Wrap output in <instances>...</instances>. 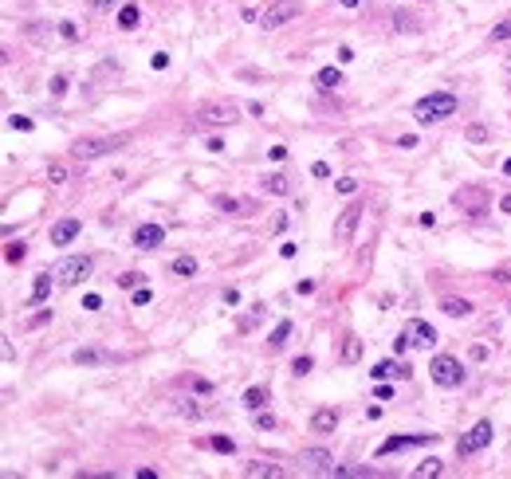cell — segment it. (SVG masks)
<instances>
[{"mask_svg":"<svg viewBox=\"0 0 511 479\" xmlns=\"http://www.w3.org/2000/svg\"><path fill=\"white\" fill-rule=\"evenodd\" d=\"M456 110H461V99H456V95H449V90H437V95H425V99L413 106V118L421 122V126H429V122L452 118Z\"/></svg>","mask_w":511,"mask_h":479,"instance_id":"obj_1","label":"cell"},{"mask_svg":"<svg viewBox=\"0 0 511 479\" xmlns=\"http://www.w3.org/2000/svg\"><path fill=\"white\" fill-rule=\"evenodd\" d=\"M452 204L461 212H468V216H484V212L491 209V197H488L484 185H464V189L452 193Z\"/></svg>","mask_w":511,"mask_h":479,"instance_id":"obj_2","label":"cell"},{"mask_svg":"<svg viewBox=\"0 0 511 479\" xmlns=\"http://www.w3.org/2000/svg\"><path fill=\"white\" fill-rule=\"evenodd\" d=\"M429 373H432V381L441 385V389H456L464 381V366L456 358H449V354H437V358L429 361Z\"/></svg>","mask_w":511,"mask_h":479,"instance_id":"obj_3","label":"cell"},{"mask_svg":"<svg viewBox=\"0 0 511 479\" xmlns=\"http://www.w3.org/2000/svg\"><path fill=\"white\" fill-rule=\"evenodd\" d=\"M491 436H496L491 420H476V424H472V429L456 440V456H476V452H484L491 444Z\"/></svg>","mask_w":511,"mask_h":479,"instance_id":"obj_4","label":"cell"},{"mask_svg":"<svg viewBox=\"0 0 511 479\" xmlns=\"http://www.w3.org/2000/svg\"><path fill=\"white\" fill-rule=\"evenodd\" d=\"M240 118V106H232V102H205V106L193 114L197 126H229V122Z\"/></svg>","mask_w":511,"mask_h":479,"instance_id":"obj_5","label":"cell"},{"mask_svg":"<svg viewBox=\"0 0 511 479\" xmlns=\"http://www.w3.org/2000/svg\"><path fill=\"white\" fill-rule=\"evenodd\" d=\"M118 146H126V138H79L75 146H71V153L79 161H95V158H102V153H111V150H118Z\"/></svg>","mask_w":511,"mask_h":479,"instance_id":"obj_6","label":"cell"},{"mask_svg":"<svg viewBox=\"0 0 511 479\" xmlns=\"http://www.w3.org/2000/svg\"><path fill=\"white\" fill-rule=\"evenodd\" d=\"M90 275V256H67V260H60V268H55V283L60 287H75V283H83Z\"/></svg>","mask_w":511,"mask_h":479,"instance_id":"obj_7","label":"cell"},{"mask_svg":"<svg viewBox=\"0 0 511 479\" xmlns=\"http://www.w3.org/2000/svg\"><path fill=\"white\" fill-rule=\"evenodd\" d=\"M299 12H303L299 0H275V4H271V8L260 16V28H268V32L271 28H283V24H291Z\"/></svg>","mask_w":511,"mask_h":479,"instance_id":"obj_8","label":"cell"},{"mask_svg":"<svg viewBox=\"0 0 511 479\" xmlns=\"http://www.w3.org/2000/svg\"><path fill=\"white\" fill-rule=\"evenodd\" d=\"M358 220H362V204H346V209L339 212V220H334V244H350Z\"/></svg>","mask_w":511,"mask_h":479,"instance_id":"obj_9","label":"cell"},{"mask_svg":"<svg viewBox=\"0 0 511 479\" xmlns=\"http://www.w3.org/2000/svg\"><path fill=\"white\" fill-rule=\"evenodd\" d=\"M432 440H437V432H417V436H390V440H381L378 456H393V452L417 448V444H432Z\"/></svg>","mask_w":511,"mask_h":479,"instance_id":"obj_10","label":"cell"},{"mask_svg":"<svg viewBox=\"0 0 511 479\" xmlns=\"http://www.w3.org/2000/svg\"><path fill=\"white\" fill-rule=\"evenodd\" d=\"M161 240H165V228H161V224H142V228L134 232V248L154 251V248H161Z\"/></svg>","mask_w":511,"mask_h":479,"instance_id":"obj_11","label":"cell"},{"mask_svg":"<svg viewBox=\"0 0 511 479\" xmlns=\"http://www.w3.org/2000/svg\"><path fill=\"white\" fill-rule=\"evenodd\" d=\"M405 334H409L413 346H421V349H432V346H437V330H432L425 319H413L409 326H405Z\"/></svg>","mask_w":511,"mask_h":479,"instance_id":"obj_12","label":"cell"},{"mask_svg":"<svg viewBox=\"0 0 511 479\" xmlns=\"http://www.w3.org/2000/svg\"><path fill=\"white\" fill-rule=\"evenodd\" d=\"M51 279H55V271H40L36 275V283H32V307H43L48 303V295H51Z\"/></svg>","mask_w":511,"mask_h":479,"instance_id":"obj_13","label":"cell"},{"mask_svg":"<svg viewBox=\"0 0 511 479\" xmlns=\"http://www.w3.org/2000/svg\"><path fill=\"white\" fill-rule=\"evenodd\" d=\"M79 228H83V224H79L75 216H63L60 224L51 228V244H71V240L79 236Z\"/></svg>","mask_w":511,"mask_h":479,"instance_id":"obj_14","label":"cell"},{"mask_svg":"<svg viewBox=\"0 0 511 479\" xmlns=\"http://www.w3.org/2000/svg\"><path fill=\"white\" fill-rule=\"evenodd\" d=\"M339 420H342V412H339V409H315V417H311V432H334V429H339Z\"/></svg>","mask_w":511,"mask_h":479,"instance_id":"obj_15","label":"cell"},{"mask_svg":"<svg viewBox=\"0 0 511 479\" xmlns=\"http://www.w3.org/2000/svg\"><path fill=\"white\" fill-rule=\"evenodd\" d=\"M299 464L303 468H311V471H327L331 468V452H322V448H307L299 456Z\"/></svg>","mask_w":511,"mask_h":479,"instance_id":"obj_16","label":"cell"},{"mask_svg":"<svg viewBox=\"0 0 511 479\" xmlns=\"http://www.w3.org/2000/svg\"><path fill=\"white\" fill-rule=\"evenodd\" d=\"M342 366H358L362 361V338H354V334H346V342H342Z\"/></svg>","mask_w":511,"mask_h":479,"instance_id":"obj_17","label":"cell"},{"mask_svg":"<svg viewBox=\"0 0 511 479\" xmlns=\"http://www.w3.org/2000/svg\"><path fill=\"white\" fill-rule=\"evenodd\" d=\"M441 310L449 314V319H468V314H472V303L468 299H452V295H449V299H441Z\"/></svg>","mask_w":511,"mask_h":479,"instance_id":"obj_18","label":"cell"},{"mask_svg":"<svg viewBox=\"0 0 511 479\" xmlns=\"http://www.w3.org/2000/svg\"><path fill=\"white\" fill-rule=\"evenodd\" d=\"M170 271L177 279H193V275H197V260H193V256H177V260L170 263Z\"/></svg>","mask_w":511,"mask_h":479,"instance_id":"obj_19","label":"cell"},{"mask_svg":"<svg viewBox=\"0 0 511 479\" xmlns=\"http://www.w3.org/2000/svg\"><path fill=\"white\" fill-rule=\"evenodd\" d=\"M315 83H319L322 90H334V87H342V71L339 67H322L319 75H315Z\"/></svg>","mask_w":511,"mask_h":479,"instance_id":"obj_20","label":"cell"},{"mask_svg":"<svg viewBox=\"0 0 511 479\" xmlns=\"http://www.w3.org/2000/svg\"><path fill=\"white\" fill-rule=\"evenodd\" d=\"M264 405H268V389H260V385H252V389L244 393V409H252V412H260Z\"/></svg>","mask_w":511,"mask_h":479,"instance_id":"obj_21","label":"cell"},{"mask_svg":"<svg viewBox=\"0 0 511 479\" xmlns=\"http://www.w3.org/2000/svg\"><path fill=\"white\" fill-rule=\"evenodd\" d=\"M99 361H111V354H102V349H75V366H99Z\"/></svg>","mask_w":511,"mask_h":479,"instance_id":"obj_22","label":"cell"},{"mask_svg":"<svg viewBox=\"0 0 511 479\" xmlns=\"http://www.w3.org/2000/svg\"><path fill=\"white\" fill-rule=\"evenodd\" d=\"M244 475H252V479H275V475H283V468H275V464H248L244 468Z\"/></svg>","mask_w":511,"mask_h":479,"instance_id":"obj_23","label":"cell"},{"mask_svg":"<svg viewBox=\"0 0 511 479\" xmlns=\"http://www.w3.org/2000/svg\"><path fill=\"white\" fill-rule=\"evenodd\" d=\"M118 28H122V32H134V28H138V4H122Z\"/></svg>","mask_w":511,"mask_h":479,"instance_id":"obj_24","label":"cell"},{"mask_svg":"<svg viewBox=\"0 0 511 479\" xmlns=\"http://www.w3.org/2000/svg\"><path fill=\"white\" fill-rule=\"evenodd\" d=\"M393 32H421V24L413 12H393Z\"/></svg>","mask_w":511,"mask_h":479,"instance_id":"obj_25","label":"cell"},{"mask_svg":"<svg viewBox=\"0 0 511 479\" xmlns=\"http://www.w3.org/2000/svg\"><path fill=\"white\" fill-rule=\"evenodd\" d=\"M287 338H291V322L283 319L280 326L271 330V338H268V346H271V349H280V346H287Z\"/></svg>","mask_w":511,"mask_h":479,"instance_id":"obj_26","label":"cell"},{"mask_svg":"<svg viewBox=\"0 0 511 479\" xmlns=\"http://www.w3.org/2000/svg\"><path fill=\"white\" fill-rule=\"evenodd\" d=\"M217 209L232 212V216H248V204L244 200H232V197H217Z\"/></svg>","mask_w":511,"mask_h":479,"instance_id":"obj_27","label":"cell"},{"mask_svg":"<svg viewBox=\"0 0 511 479\" xmlns=\"http://www.w3.org/2000/svg\"><path fill=\"white\" fill-rule=\"evenodd\" d=\"M287 189H291V185H287V177H283V173H271V177L264 181V193H275V197H283Z\"/></svg>","mask_w":511,"mask_h":479,"instance_id":"obj_28","label":"cell"},{"mask_svg":"<svg viewBox=\"0 0 511 479\" xmlns=\"http://www.w3.org/2000/svg\"><path fill=\"white\" fill-rule=\"evenodd\" d=\"M173 412H181V417L197 420V417H205V405H193V401H177V405H173Z\"/></svg>","mask_w":511,"mask_h":479,"instance_id":"obj_29","label":"cell"},{"mask_svg":"<svg viewBox=\"0 0 511 479\" xmlns=\"http://www.w3.org/2000/svg\"><path fill=\"white\" fill-rule=\"evenodd\" d=\"M209 448H212V452H221V456H232V452H236V444H232L229 436H212V440H209Z\"/></svg>","mask_w":511,"mask_h":479,"instance_id":"obj_30","label":"cell"},{"mask_svg":"<svg viewBox=\"0 0 511 479\" xmlns=\"http://www.w3.org/2000/svg\"><path fill=\"white\" fill-rule=\"evenodd\" d=\"M417 479H425V475H441V459H425V464H417V471H413Z\"/></svg>","mask_w":511,"mask_h":479,"instance_id":"obj_31","label":"cell"},{"mask_svg":"<svg viewBox=\"0 0 511 479\" xmlns=\"http://www.w3.org/2000/svg\"><path fill=\"white\" fill-rule=\"evenodd\" d=\"M311 366H315V361L307 358V354H299V358L291 361V373H295V377H307V373H311Z\"/></svg>","mask_w":511,"mask_h":479,"instance_id":"obj_32","label":"cell"},{"mask_svg":"<svg viewBox=\"0 0 511 479\" xmlns=\"http://www.w3.org/2000/svg\"><path fill=\"white\" fill-rule=\"evenodd\" d=\"M503 40H511V16H507V20H500L496 28H491V43H503Z\"/></svg>","mask_w":511,"mask_h":479,"instance_id":"obj_33","label":"cell"},{"mask_svg":"<svg viewBox=\"0 0 511 479\" xmlns=\"http://www.w3.org/2000/svg\"><path fill=\"white\" fill-rule=\"evenodd\" d=\"M264 319V307H252L248 319H240V334H248V330H256V322Z\"/></svg>","mask_w":511,"mask_h":479,"instance_id":"obj_34","label":"cell"},{"mask_svg":"<svg viewBox=\"0 0 511 479\" xmlns=\"http://www.w3.org/2000/svg\"><path fill=\"white\" fill-rule=\"evenodd\" d=\"M464 138H468V141H488V126H480V122H472L468 130H464Z\"/></svg>","mask_w":511,"mask_h":479,"instance_id":"obj_35","label":"cell"},{"mask_svg":"<svg viewBox=\"0 0 511 479\" xmlns=\"http://www.w3.org/2000/svg\"><path fill=\"white\" fill-rule=\"evenodd\" d=\"M24 256H28V248H24V244H8V251H4V260H8V263H20Z\"/></svg>","mask_w":511,"mask_h":479,"instance_id":"obj_36","label":"cell"},{"mask_svg":"<svg viewBox=\"0 0 511 479\" xmlns=\"http://www.w3.org/2000/svg\"><path fill=\"white\" fill-rule=\"evenodd\" d=\"M256 429H264V432H271V429H275V412H256Z\"/></svg>","mask_w":511,"mask_h":479,"instance_id":"obj_37","label":"cell"},{"mask_svg":"<svg viewBox=\"0 0 511 479\" xmlns=\"http://www.w3.org/2000/svg\"><path fill=\"white\" fill-rule=\"evenodd\" d=\"M60 36H63L67 43H75V40H79V28H75L71 20H60Z\"/></svg>","mask_w":511,"mask_h":479,"instance_id":"obj_38","label":"cell"},{"mask_svg":"<svg viewBox=\"0 0 511 479\" xmlns=\"http://www.w3.org/2000/svg\"><path fill=\"white\" fill-rule=\"evenodd\" d=\"M48 90H51V99H60V95H67V79H63V75H55V79L48 83Z\"/></svg>","mask_w":511,"mask_h":479,"instance_id":"obj_39","label":"cell"},{"mask_svg":"<svg viewBox=\"0 0 511 479\" xmlns=\"http://www.w3.org/2000/svg\"><path fill=\"white\" fill-rule=\"evenodd\" d=\"M142 283V271H122L118 275V287H138Z\"/></svg>","mask_w":511,"mask_h":479,"instance_id":"obj_40","label":"cell"},{"mask_svg":"<svg viewBox=\"0 0 511 479\" xmlns=\"http://www.w3.org/2000/svg\"><path fill=\"white\" fill-rule=\"evenodd\" d=\"M48 177H51V185H63V181H67V169L55 161V165H48Z\"/></svg>","mask_w":511,"mask_h":479,"instance_id":"obj_41","label":"cell"},{"mask_svg":"<svg viewBox=\"0 0 511 479\" xmlns=\"http://www.w3.org/2000/svg\"><path fill=\"white\" fill-rule=\"evenodd\" d=\"M390 373H393V361H378V366L370 370V377H374V381H381V377H390Z\"/></svg>","mask_w":511,"mask_h":479,"instance_id":"obj_42","label":"cell"},{"mask_svg":"<svg viewBox=\"0 0 511 479\" xmlns=\"http://www.w3.org/2000/svg\"><path fill=\"white\" fill-rule=\"evenodd\" d=\"M150 299H154L150 287H138V291H134V307H150Z\"/></svg>","mask_w":511,"mask_h":479,"instance_id":"obj_43","label":"cell"},{"mask_svg":"<svg viewBox=\"0 0 511 479\" xmlns=\"http://www.w3.org/2000/svg\"><path fill=\"white\" fill-rule=\"evenodd\" d=\"M393 377L409 381V377H413V366H409V361H393Z\"/></svg>","mask_w":511,"mask_h":479,"instance_id":"obj_44","label":"cell"},{"mask_svg":"<svg viewBox=\"0 0 511 479\" xmlns=\"http://www.w3.org/2000/svg\"><path fill=\"white\" fill-rule=\"evenodd\" d=\"M12 130H32V118H24V114H12Z\"/></svg>","mask_w":511,"mask_h":479,"instance_id":"obj_45","label":"cell"},{"mask_svg":"<svg viewBox=\"0 0 511 479\" xmlns=\"http://www.w3.org/2000/svg\"><path fill=\"white\" fill-rule=\"evenodd\" d=\"M334 189H339V193H346V197H350V193L358 189V181H354V177H342L339 185H334Z\"/></svg>","mask_w":511,"mask_h":479,"instance_id":"obj_46","label":"cell"},{"mask_svg":"<svg viewBox=\"0 0 511 479\" xmlns=\"http://www.w3.org/2000/svg\"><path fill=\"white\" fill-rule=\"evenodd\" d=\"M409 346H413V342H409V334H397V338H393V354H405Z\"/></svg>","mask_w":511,"mask_h":479,"instance_id":"obj_47","label":"cell"},{"mask_svg":"<svg viewBox=\"0 0 511 479\" xmlns=\"http://www.w3.org/2000/svg\"><path fill=\"white\" fill-rule=\"evenodd\" d=\"M189 385H193V389H197V393H212V381H205V377H193Z\"/></svg>","mask_w":511,"mask_h":479,"instance_id":"obj_48","label":"cell"},{"mask_svg":"<svg viewBox=\"0 0 511 479\" xmlns=\"http://www.w3.org/2000/svg\"><path fill=\"white\" fill-rule=\"evenodd\" d=\"M83 310H102V299L99 295H87V299H83Z\"/></svg>","mask_w":511,"mask_h":479,"instance_id":"obj_49","label":"cell"},{"mask_svg":"<svg viewBox=\"0 0 511 479\" xmlns=\"http://www.w3.org/2000/svg\"><path fill=\"white\" fill-rule=\"evenodd\" d=\"M311 173H315V177H331V165H327V161H315Z\"/></svg>","mask_w":511,"mask_h":479,"instance_id":"obj_50","label":"cell"},{"mask_svg":"<svg viewBox=\"0 0 511 479\" xmlns=\"http://www.w3.org/2000/svg\"><path fill=\"white\" fill-rule=\"evenodd\" d=\"M268 158H271V161H283V158H287V146H271Z\"/></svg>","mask_w":511,"mask_h":479,"instance_id":"obj_51","label":"cell"},{"mask_svg":"<svg viewBox=\"0 0 511 479\" xmlns=\"http://www.w3.org/2000/svg\"><path fill=\"white\" fill-rule=\"evenodd\" d=\"M51 319V310H40V314H36V319H32L28 322V330H36V326H43V322H48Z\"/></svg>","mask_w":511,"mask_h":479,"instance_id":"obj_52","label":"cell"},{"mask_svg":"<svg viewBox=\"0 0 511 479\" xmlns=\"http://www.w3.org/2000/svg\"><path fill=\"white\" fill-rule=\"evenodd\" d=\"M154 67L165 71V67H170V55H165V51H158V55H154Z\"/></svg>","mask_w":511,"mask_h":479,"instance_id":"obj_53","label":"cell"},{"mask_svg":"<svg viewBox=\"0 0 511 479\" xmlns=\"http://www.w3.org/2000/svg\"><path fill=\"white\" fill-rule=\"evenodd\" d=\"M397 146H401V150H413V146H417V138H413V134H401Z\"/></svg>","mask_w":511,"mask_h":479,"instance_id":"obj_54","label":"cell"},{"mask_svg":"<svg viewBox=\"0 0 511 479\" xmlns=\"http://www.w3.org/2000/svg\"><path fill=\"white\" fill-rule=\"evenodd\" d=\"M374 397H378V401H390L393 389H390V385H378V389H374Z\"/></svg>","mask_w":511,"mask_h":479,"instance_id":"obj_55","label":"cell"},{"mask_svg":"<svg viewBox=\"0 0 511 479\" xmlns=\"http://www.w3.org/2000/svg\"><path fill=\"white\" fill-rule=\"evenodd\" d=\"M488 358V346H472V361H484Z\"/></svg>","mask_w":511,"mask_h":479,"instance_id":"obj_56","label":"cell"},{"mask_svg":"<svg viewBox=\"0 0 511 479\" xmlns=\"http://www.w3.org/2000/svg\"><path fill=\"white\" fill-rule=\"evenodd\" d=\"M209 153H224V141L221 138H209Z\"/></svg>","mask_w":511,"mask_h":479,"instance_id":"obj_57","label":"cell"},{"mask_svg":"<svg viewBox=\"0 0 511 479\" xmlns=\"http://www.w3.org/2000/svg\"><path fill=\"white\" fill-rule=\"evenodd\" d=\"M500 212H511V193H507V197H500Z\"/></svg>","mask_w":511,"mask_h":479,"instance_id":"obj_58","label":"cell"},{"mask_svg":"<svg viewBox=\"0 0 511 479\" xmlns=\"http://www.w3.org/2000/svg\"><path fill=\"white\" fill-rule=\"evenodd\" d=\"M114 0H90V8H111Z\"/></svg>","mask_w":511,"mask_h":479,"instance_id":"obj_59","label":"cell"},{"mask_svg":"<svg viewBox=\"0 0 511 479\" xmlns=\"http://www.w3.org/2000/svg\"><path fill=\"white\" fill-rule=\"evenodd\" d=\"M339 4H342V8H358L362 0H339Z\"/></svg>","mask_w":511,"mask_h":479,"instance_id":"obj_60","label":"cell"},{"mask_svg":"<svg viewBox=\"0 0 511 479\" xmlns=\"http://www.w3.org/2000/svg\"><path fill=\"white\" fill-rule=\"evenodd\" d=\"M503 71H507V75H511V55H503Z\"/></svg>","mask_w":511,"mask_h":479,"instance_id":"obj_61","label":"cell"},{"mask_svg":"<svg viewBox=\"0 0 511 479\" xmlns=\"http://www.w3.org/2000/svg\"><path fill=\"white\" fill-rule=\"evenodd\" d=\"M503 173H507V177H511V158H507V161H503Z\"/></svg>","mask_w":511,"mask_h":479,"instance_id":"obj_62","label":"cell"},{"mask_svg":"<svg viewBox=\"0 0 511 479\" xmlns=\"http://www.w3.org/2000/svg\"><path fill=\"white\" fill-rule=\"evenodd\" d=\"M507 310H511V303H507Z\"/></svg>","mask_w":511,"mask_h":479,"instance_id":"obj_63","label":"cell"}]
</instances>
